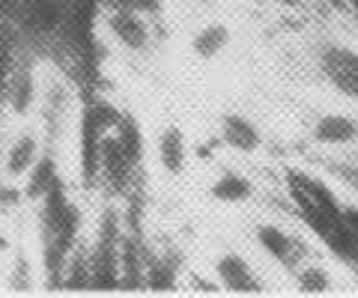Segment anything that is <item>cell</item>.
Masks as SVG:
<instances>
[{"label":"cell","mask_w":358,"mask_h":298,"mask_svg":"<svg viewBox=\"0 0 358 298\" xmlns=\"http://www.w3.org/2000/svg\"><path fill=\"white\" fill-rule=\"evenodd\" d=\"M245 245L251 248V253L263 262L278 278V283L284 281V274L301 262L305 257L320 251V241L313 239L301 221L289 215H257L248 230H245Z\"/></svg>","instance_id":"1"},{"label":"cell","mask_w":358,"mask_h":298,"mask_svg":"<svg viewBox=\"0 0 358 298\" xmlns=\"http://www.w3.org/2000/svg\"><path fill=\"white\" fill-rule=\"evenodd\" d=\"M96 33L131 60H143L155 51V24L138 0H108L96 18Z\"/></svg>","instance_id":"2"},{"label":"cell","mask_w":358,"mask_h":298,"mask_svg":"<svg viewBox=\"0 0 358 298\" xmlns=\"http://www.w3.org/2000/svg\"><path fill=\"white\" fill-rule=\"evenodd\" d=\"M206 274L218 286V292L230 295H268L281 290L278 278L254 257L248 245H221L212 251Z\"/></svg>","instance_id":"3"},{"label":"cell","mask_w":358,"mask_h":298,"mask_svg":"<svg viewBox=\"0 0 358 298\" xmlns=\"http://www.w3.org/2000/svg\"><path fill=\"white\" fill-rule=\"evenodd\" d=\"M305 140L326 158L352 156L358 147V107L341 102L317 110L305 126Z\"/></svg>","instance_id":"4"},{"label":"cell","mask_w":358,"mask_h":298,"mask_svg":"<svg viewBox=\"0 0 358 298\" xmlns=\"http://www.w3.org/2000/svg\"><path fill=\"white\" fill-rule=\"evenodd\" d=\"M352 286H358V281L322 248L296 262L281 281V290H289L293 295H341Z\"/></svg>","instance_id":"5"},{"label":"cell","mask_w":358,"mask_h":298,"mask_svg":"<svg viewBox=\"0 0 358 298\" xmlns=\"http://www.w3.org/2000/svg\"><path fill=\"white\" fill-rule=\"evenodd\" d=\"M313 66L329 90L358 107V45L343 39H326L313 48Z\"/></svg>","instance_id":"6"},{"label":"cell","mask_w":358,"mask_h":298,"mask_svg":"<svg viewBox=\"0 0 358 298\" xmlns=\"http://www.w3.org/2000/svg\"><path fill=\"white\" fill-rule=\"evenodd\" d=\"M141 167L143 164L134 161L129 149L122 147L117 128H108L99 135V185L110 200H129Z\"/></svg>","instance_id":"7"},{"label":"cell","mask_w":358,"mask_h":298,"mask_svg":"<svg viewBox=\"0 0 358 298\" xmlns=\"http://www.w3.org/2000/svg\"><path fill=\"white\" fill-rule=\"evenodd\" d=\"M215 143L236 161H257L266 156L268 135L257 117L245 110H224L215 123Z\"/></svg>","instance_id":"8"},{"label":"cell","mask_w":358,"mask_h":298,"mask_svg":"<svg viewBox=\"0 0 358 298\" xmlns=\"http://www.w3.org/2000/svg\"><path fill=\"white\" fill-rule=\"evenodd\" d=\"M147 147H150L152 167L159 170L162 179L182 182L188 176V170H192V164H194L192 137H188V131L179 123H173V119H167V123H162L152 131Z\"/></svg>","instance_id":"9"},{"label":"cell","mask_w":358,"mask_h":298,"mask_svg":"<svg viewBox=\"0 0 358 298\" xmlns=\"http://www.w3.org/2000/svg\"><path fill=\"white\" fill-rule=\"evenodd\" d=\"M39 87H42V66L36 63V57H30L27 51L18 48L3 87V105H0V110H6L18 123H27L30 117H36Z\"/></svg>","instance_id":"10"},{"label":"cell","mask_w":358,"mask_h":298,"mask_svg":"<svg viewBox=\"0 0 358 298\" xmlns=\"http://www.w3.org/2000/svg\"><path fill=\"white\" fill-rule=\"evenodd\" d=\"M260 182L239 164H224L206 182V200L218 209H230V212H245L260 203Z\"/></svg>","instance_id":"11"},{"label":"cell","mask_w":358,"mask_h":298,"mask_svg":"<svg viewBox=\"0 0 358 298\" xmlns=\"http://www.w3.org/2000/svg\"><path fill=\"white\" fill-rule=\"evenodd\" d=\"M236 48V27L224 18H206L188 36V54L200 66H218Z\"/></svg>","instance_id":"12"},{"label":"cell","mask_w":358,"mask_h":298,"mask_svg":"<svg viewBox=\"0 0 358 298\" xmlns=\"http://www.w3.org/2000/svg\"><path fill=\"white\" fill-rule=\"evenodd\" d=\"M45 152V140L39 126H21L13 137L3 143V158H0V176L6 182H24V176L33 170Z\"/></svg>","instance_id":"13"},{"label":"cell","mask_w":358,"mask_h":298,"mask_svg":"<svg viewBox=\"0 0 358 298\" xmlns=\"http://www.w3.org/2000/svg\"><path fill=\"white\" fill-rule=\"evenodd\" d=\"M185 281V262L176 248H150L143 260V290L152 292H173L182 290Z\"/></svg>","instance_id":"14"},{"label":"cell","mask_w":358,"mask_h":298,"mask_svg":"<svg viewBox=\"0 0 358 298\" xmlns=\"http://www.w3.org/2000/svg\"><path fill=\"white\" fill-rule=\"evenodd\" d=\"M69 9L63 0H24L21 3V27L18 33L33 39H51L66 27Z\"/></svg>","instance_id":"15"},{"label":"cell","mask_w":358,"mask_h":298,"mask_svg":"<svg viewBox=\"0 0 358 298\" xmlns=\"http://www.w3.org/2000/svg\"><path fill=\"white\" fill-rule=\"evenodd\" d=\"M63 161L54 156V152L45 149L39 161L33 164V170L24 176V182H21V191H24V203L27 206H36L45 194H48L54 185H57L63 179Z\"/></svg>","instance_id":"16"},{"label":"cell","mask_w":358,"mask_h":298,"mask_svg":"<svg viewBox=\"0 0 358 298\" xmlns=\"http://www.w3.org/2000/svg\"><path fill=\"white\" fill-rule=\"evenodd\" d=\"M93 286V266H90V245H87V233L81 241L72 248V253L63 262V274H60V290H90Z\"/></svg>","instance_id":"17"},{"label":"cell","mask_w":358,"mask_h":298,"mask_svg":"<svg viewBox=\"0 0 358 298\" xmlns=\"http://www.w3.org/2000/svg\"><path fill=\"white\" fill-rule=\"evenodd\" d=\"M6 286L13 292H33L42 286V271L39 262H33L24 251H18L13 262H9V274H6Z\"/></svg>","instance_id":"18"},{"label":"cell","mask_w":358,"mask_h":298,"mask_svg":"<svg viewBox=\"0 0 358 298\" xmlns=\"http://www.w3.org/2000/svg\"><path fill=\"white\" fill-rule=\"evenodd\" d=\"M326 170H331V179H338L346 194L358 197V156L326 158Z\"/></svg>","instance_id":"19"},{"label":"cell","mask_w":358,"mask_h":298,"mask_svg":"<svg viewBox=\"0 0 358 298\" xmlns=\"http://www.w3.org/2000/svg\"><path fill=\"white\" fill-rule=\"evenodd\" d=\"M18 54V39L13 30L0 33V105H3V87H6V78H9V69H13V60Z\"/></svg>","instance_id":"20"},{"label":"cell","mask_w":358,"mask_h":298,"mask_svg":"<svg viewBox=\"0 0 358 298\" xmlns=\"http://www.w3.org/2000/svg\"><path fill=\"white\" fill-rule=\"evenodd\" d=\"M338 215H341V224L358 239V197H352V194H346V191H343V194H341Z\"/></svg>","instance_id":"21"},{"label":"cell","mask_w":358,"mask_h":298,"mask_svg":"<svg viewBox=\"0 0 358 298\" xmlns=\"http://www.w3.org/2000/svg\"><path fill=\"white\" fill-rule=\"evenodd\" d=\"M263 3L281 15H301L310 6V0H263Z\"/></svg>","instance_id":"22"},{"label":"cell","mask_w":358,"mask_h":298,"mask_svg":"<svg viewBox=\"0 0 358 298\" xmlns=\"http://www.w3.org/2000/svg\"><path fill=\"white\" fill-rule=\"evenodd\" d=\"M352 156H358V147H355V152H352Z\"/></svg>","instance_id":"23"},{"label":"cell","mask_w":358,"mask_h":298,"mask_svg":"<svg viewBox=\"0 0 358 298\" xmlns=\"http://www.w3.org/2000/svg\"><path fill=\"white\" fill-rule=\"evenodd\" d=\"M0 185H3V176H0Z\"/></svg>","instance_id":"24"},{"label":"cell","mask_w":358,"mask_h":298,"mask_svg":"<svg viewBox=\"0 0 358 298\" xmlns=\"http://www.w3.org/2000/svg\"><path fill=\"white\" fill-rule=\"evenodd\" d=\"M0 241H3V239H0Z\"/></svg>","instance_id":"25"}]
</instances>
